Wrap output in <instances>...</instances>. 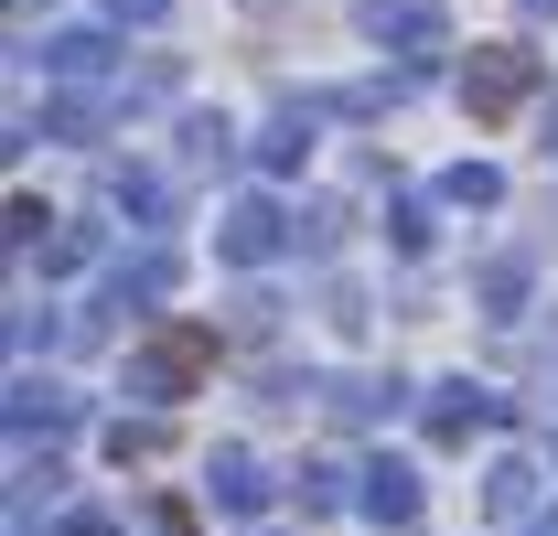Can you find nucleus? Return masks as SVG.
Here are the masks:
<instances>
[{
	"label": "nucleus",
	"mask_w": 558,
	"mask_h": 536,
	"mask_svg": "<svg viewBox=\"0 0 558 536\" xmlns=\"http://www.w3.org/2000/svg\"><path fill=\"white\" fill-rule=\"evenodd\" d=\"M515 86H526V65H515V54H494V65L473 75V97H484V108H515Z\"/></svg>",
	"instance_id": "f257e3e1"
},
{
	"label": "nucleus",
	"mask_w": 558,
	"mask_h": 536,
	"mask_svg": "<svg viewBox=\"0 0 558 536\" xmlns=\"http://www.w3.org/2000/svg\"><path fill=\"white\" fill-rule=\"evenodd\" d=\"M108 11H130V22H150V11H161V0H108Z\"/></svg>",
	"instance_id": "f03ea898"
}]
</instances>
